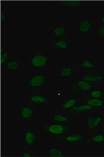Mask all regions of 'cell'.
Here are the masks:
<instances>
[{
    "label": "cell",
    "mask_w": 104,
    "mask_h": 157,
    "mask_svg": "<svg viewBox=\"0 0 104 157\" xmlns=\"http://www.w3.org/2000/svg\"><path fill=\"white\" fill-rule=\"evenodd\" d=\"M104 123L103 109L91 110L84 115V132L93 133L98 132L103 127Z\"/></svg>",
    "instance_id": "obj_1"
},
{
    "label": "cell",
    "mask_w": 104,
    "mask_h": 157,
    "mask_svg": "<svg viewBox=\"0 0 104 157\" xmlns=\"http://www.w3.org/2000/svg\"><path fill=\"white\" fill-rule=\"evenodd\" d=\"M28 73V84L31 90H45L49 85V75L44 71H34Z\"/></svg>",
    "instance_id": "obj_2"
},
{
    "label": "cell",
    "mask_w": 104,
    "mask_h": 157,
    "mask_svg": "<svg viewBox=\"0 0 104 157\" xmlns=\"http://www.w3.org/2000/svg\"><path fill=\"white\" fill-rule=\"evenodd\" d=\"M29 68L34 71H44L49 69L50 64V58L42 52H38L33 56H29Z\"/></svg>",
    "instance_id": "obj_3"
},
{
    "label": "cell",
    "mask_w": 104,
    "mask_h": 157,
    "mask_svg": "<svg viewBox=\"0 0 104 157\" xmlns=\"http://www.w3.org/2000/svg\"><path fill=\"white\" fill-rule=\"evenodd\" d=\"M71 128L68 124L52 122L46 124L42 128L44 133L51 136L52 138H58L68 133H70Z\"/></svg>",
    "instance_id": "obj_4"
},
{
    "label": "cell",
    "mask_w": 104,
    "mask_h": 157,
    "mask_svg": "<svg viewBox=\"0 0 104 157\" xmlns=\"http://www.w3.org/2000/svg\"><path fill=\"white\" fill-rule=\"evenodd\" d=\"M28 102L32 105H45L48 104V90H32L28 94Z\"/></svg>",
    "instance_id": "obj_5"
},
{
    "label": "cell",
    "mask_w": 104,
    "mask_h": 157,
    "mask_svg": "<svg viewBox=\"0 0 104 157\" xmlns=\"http://www.w3.org/2000/svg\"><path fill=\"white\" fill-rule=\"evenodd\" d=\"M16 118L23 122H30L35 117V110L32 105H20L14 107Z\"/></svg>",
    "instance_id": "obj_6"
},
{
    "label": "cell",
    "mask_w": 104,
    "mask_h": 157,
    "mask_svg": "<svg viewBox=\"0 0 104 157\" xmlns=\"http://www.w3.org/2000/svg\"><path fill=\"white\" fill-rule=\"evenodd\" d=\"M66 146H83L84 135L80 133H69L56 138Z\"/></svg>",
    "instance_id": "obj_7"
},
{
    "label": "cell",
    "mask_w": 104,
    "mask_h": 157,
    "mask_svg": "<svg viewBox=\"0 0 104 157\" xmlns=\"http://www.w3.org/2000/svg\"><path fill=\"white\" fill-rule=\"evenodd\" d=\"M37 135L31 127H25L21 132V140L24 147L35 146L36 142Z\"/></svg>",
    "instance_id": "obj_8"
},
{
    "label": "cell",
    "mask_w": 104,
    "mask_h": 157,
    "mask_svg": "<svg viewBox=\"0 0 104 157\" xmlns=\"http://www.w3.org/2000/svg\"><path fill=\"white\" fill-rule=\"evenodd\" d=\"M77 59L76 67L79 70L87 71L95 70L97 69V63L88 56H79Z\"/></svg>",
    "instance_id": "obj_9"
},
{
    "label": "cell",
    "mask_w": 104,
    "mask_h": 157,
    "mask_svg": "<svg viewBox=\"0 0 104 157\" xmlns=\"http://www.w3.org/2000/svg\"><path fill=\"white\" fill-rule=\"evenodd\" d=\"M82 79L94 85L104 82V75L101 72H95V70L88 71L83 74Z\"/></svg>",
    "instance_id": "obj_10"
},
{
    "label": "cell",
    "mask_w": 104,
    "mask_h": 157,
    "mask_svg": "<svg viewBox=\"0 0 104 157\" xmlns=\"http://www.w3.org/2000/svg\"><path fill=\"white\" fill-rule=\"evenodd\" d=\"M76 66L72 63H64L59 70L57 71L56 75L58 77H72L76 73Z\"/></svg>",
    "instance_id": "obj_11"
},
{
    "label": "cell",
    "mask_w": 104,
    "mask_h": 157,
    "mask_svg": "<svg viewBox=\"0 0 104 157\" xmlns=\"http://www.w3.org/2000/svg\"><path fill=\"white\" fill-rule=\"evenodd\" d=\"M95 87V85L85 81L82 78L77 79L72 86H71L70 90L73 91L88 92L93 90Z\"/></svg>",
    "instance_id": "obj_12"
},
{
    "label": "cell",
    "mask_w": 104,
    "mask_h": 157,
    "mask_svg": "<svg viewBox=\"0 0 104 157\" xmlns=\"http://www.w3.org/2000/svg\"><path fill=\"white\" fill-rule=\"evenodd\" d=\"M95 109V108L86 105V104H81V105H76L73 108L69 109L67 111H65L69 115H84L87 113L91 110Z\"/></svg>",
    "instance_id": "obj_13"
},
{
    "label": "cell",
    "mask_w": 104,
    "mask_h": 157,
    "mask_svg": "<svg viewBox=\"0 0 104 157\" xmlns=\"http://www.w3.org/2000/svg\"><path fill=\"white\" fill-rule=\"evenodd\" d=\"M91 146H104V135L100 131L94 132L87 141Z\"/></svg>",
    "instance_id": "obj_14"
},
{
    "label": "cell",
    "mask_w": 104,
    "mask_h": 157,
    "mask_svg": "<svg viewBox=\"0 0 104 157\" xmlns=\"http://www.w3.org/2000/svg\"><path fill=\"white\" fill-rule=\"evenodd\" d=\"M50 120L53 122L61 124H68L71 121L69 115L65 113H53L50 117Z\"/></svg>",
    "instance_id": "obj_15"
},
{
    "label": "cell",
    "mask_w": 104,
    "mask_h": 157,
    "mask_svg": "<svg viewBox=\"0 0 104 157\" xmlns=\"http://www.w3.org/2000/svg\"><path fill=\"white\" fill-rule=\"evenodd\" d=\"M52 48L65 51L69 48V41L67 38H57L51 42Z\"/></svg>",
    "instance_id": "obj_16"
},
{
    "label": "cell",
    "mask_w": 104,
    "mask_h": 157,
    "mask_svg": "<svg viewBox=\"0 0 104 157\" xmlns=\"http://www.w3.org/2000/svg\"><path fill=\"white\" fill-rule=\"evenodd\" d=\"M83 104H86L95 109H103L104 101L103 99L89 98L85 99Z\"/></svg>",
    "instance_id": "obj_17"
},
{
    "label": "cell",
    "mask_w": 104,
    "mask_h": 157,
    "mask_svg": "<svg viewBox=\"0 0 104 157\" xmlns=\"http://www.w3.org/2000/svg\"><path fill=\"white\" fill-rule=\"evenodd\" d=\"M92 27V23L88 19H84L79 21L77 26V32L82 35L88 33Z\"/></svg>",
    "instance_id": "obj_18"
},
{
    "label": "cell",
    "mask_w": 104,
    "mask_h": 157,
    "mask_svg": "<svg viewBox=\"0 0 104 157\" xmlns=\"http://www.w3.org/2000/svg\"><path fill=\"white\" fill-rule=\"evenodd\" d=\"M6 70L11 72H16L20 67V61L16 58H12L4 66Z\"/></svg>",
    "instance_id": "obj_19"
},
{
    "label": "cell",
    "mask_w": 104,
    "mask_h": 157,
    "mask_svg": "<svg viewBox=\"0 0 104 157\" xmlns=\"http://www.w3.org/2000/svg\"><path fill=\"white\" fill-rule=\"evenodd\" d=\"M51 33L57 38H64L69 34V29L59 26L52 29Z\"/></svg>",
    "instance_id": "obj_20"
},
{
    "label": "cell",
    "mask_w": 104,
    "mask_h": 157,
    "mask_svg": "<svg viewBox=\"0 0 104 157\" xmlns=\"http://www.w3.org/2000/svg\"><path fill=\"white\" fill-rule=\"evenodd\" d=\"M78 98H70L63 102L61 105V109L64 111H67L76 106L78 103Z\"/></svg>",
    "instance_id": "obj_21"
},
{
    "label": "cell",
    "mask_w": 104,
    "mask_h": 157,
    "mask_svg": "<svg viewBox=\"0 0 104 157\" xmlns=\"http://www.w3.org/2000/svg\"><path fill=\"white\" fill-rule=\"evenodd\" d=\"M49 156L62 157L67 156L65 152L57 147H52L49 149Z\"/></svg>",
    "instance_id": "obj_22"
},
{
    "label": "cell",
    "mask_w": 104,
    "mask_h": 157,
    "mask_svg": "<svg viewBox=\"0 0 104 157\" xmlns=\"http://www.w3.org/2000/svg\"><path fill=\"white\" fill-rule=\"evenodd\" d=\"M13 51L7 50H3L1 55V65L4 67L7 62H9L10 59L13 58Z\"/></svg>",
    "instance_id": "obj_23"
},
{
    "label": "cell",
    "mask_w": 104,
    "mask_h": 157,
    "mask_svg": "<svg viewBox=\"0 0 104 157\" xmlns=\"http://www.w3.org/2000/svg\"><path fill=\"white\" fill-rule=\"evenodd\" d=\"M58 4L61 6H66V7L78 8L82 7L83 2L81 1H66L59 2Z\"/></svg>",
    "instance_id": "obj_24"
},
{
    "label": "cell",
    "mask_w": 104,
    "mask_h": 157,
    "mask_svg": "<svg viewBox=\"0 0 104 157\" xmlns=\"http://www.w3.org/2000/svg\"><path fill=\"white\" fill-rule=\"evenodd\" d=\"M90 98L103 99L104 98V91L101 89H93L89 93Z\"/></svg>",
    "instance_id": "obj_25"
},
{
    "label": "cell",
    "mask_w": 104,
    "mask_h": 157,
    "mask_svg": "<svg viewBox=\"0 0 104 157\" xmlns=\"http://www.w3.org/2000/svg\"><path fill=\"white\" fill-rule=\"evenodd\" d=\"M97 32L99 36L104 41V26L101 23L98 25Z\"/></svg>",
    "instance_id": "obj_26"
},
{
    "label": "cell",
    "mask_w": 104,
    "mask_h": 157,
    "mask_svg": "<svg viewBox=\"0 0 104 157\" xmlns=\"http://www.w3.org/2000/svg\"><path fill=\"white\" fill-rule=\"evenodd\" d=\"M21 156L24 157H30L33 156V154L32 152L30 151L24 150L22 152Z\"/></svg>",
    "instance_id": "obj_27"
},
{
    "label": "cell",
    "mask_w": 104,
    "mask_h": 157,
    "mask_svg": "<svg viewBox=\"0 0 104 157\" xmlns=\"http://www.w3.org/2000/svg\"><path fill=\"white\" fill-rule=\"evenodd\" d=\"M7 19V12L6 10H3L1 13V19L2 21H5Z\"/></svg>",
    "instance_id": "obj_28"
},
{
    "label": "cell",
    "mask_w": 104,
    "mask_h": 157,
    "mask_svg": "<svg viewBox=\"0 0 104 157\" xmlns=\"http://www.w3.org/2000/svg\"><path fill=\"white\" fill-rule=\"evenodd\" d=\"M100 23L104 26V14L102 15L100 17Z\"/></svg>",
    "instance_id": "obj_29"
},
{
    "label": "cell",
    "mask_w": 104,
    "mask_h": 157,
    "mask_svg": "<svg viewBox=\"0 0 104 157\" xmlns=\"http://www.w3.org/2000/svg\"><path fill=\"white\" fill-rule=\"evenodd\" d=\"M99 131H100V132H101L102 133H103L104 135V128H102Z\"/></svg>",
    "instance_id": "obj_30"
},
{
    "label": "cell",
    "mask_w": 104,
    "mask_h": 157,
    "mask_svg": "<svg viewBox=\"0 0 104 157\" xmlns=\"http://www.w3.org/2000/svg\"><path fill=\"white\" fill-rule=\"evenodd\" d=\"M103 128H104V124H103Z\"/></svg>",
    "instance_id": "obj_31"
}]
</instances>
